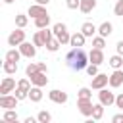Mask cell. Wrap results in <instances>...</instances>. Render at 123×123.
Listing matches in <instances>:
<instances>
[{
  "instance_id": "obj_1",
  "label": "cell",
  "mask_w": 123,
  "mask_h": 123,
  "mask_svg": "<svg viewBox=\"0 0 123 123\" xmlns=\"http://www.w3.org/2000/svg\"><path fill=\"white\" fill-rule=\"evenodd\" d=\"M65 63H67V67L73 69V71H83V69H86V65L90 63V60H88V54H86L83 48H73V50L67 52Z\"/></svg>"
},
{
  "instance_id": "obj_2",
  "label": "cell",
  "mask_w": 123,
  "mask_h": 123,
  "mask_svg": "<svg viewBox=\"0 0 123 123\" xmlns=\"http://www.w3.org/2000/svg\"><path fill=\"white\" fill-rule=\"evenodd\" d=\"M52 31H54V37L62 42V46L63 44H69V40H71V35L67 33V27H65V23H56L54 27H52Z\"/></svg>"
},
{
  "instance_id": "obj_3",
  "label": "cell",
  "mask_w": 123,
  "mask_h": 123,
  "mask_svg": "<svg viewBox=\"0 0 123 123\" xmlns=\"http://www.w3.org/2000/svg\"><path fill=\"white\" fill-rule=\"evenodd\" d=\"M21 42H25V31H23L21 27H17L15 31L10 33V37H8V44H10V46H19Z\"/></svg>"
},
{
  "instance_id": "obj_4",
  "label": "cell",
  "mask_w": 123,
  "mask_h": 123,
  "mask_svg": "<svg viewBox=\"0 0 123 123\" xmlns=\"http://www.w3.org/2000/svg\"><path fill=\"white\" fill-rule=\"evenodd\" d=\"M98 100H100V104H104V106H111V104H115V94L110 92V90L104 86V88L98 90Z\"/></svg>"
},
{
  "instance_id": "obj_5",
  "label": "cell",
  "mask_w": 123,
  "mask_h": 123,
  "mask_svg": "<svg viewBox=\"0 0 123 123\" xmlns=\"http://www.w3.org/2000/svg\"><path fill=\"white\" fill-rule=\"evenodd\" d=\"M17 98H15V94L13 96H10V94H0V108H4V110H13L15 106H17Z\"/></svg>"
},
{
  "instance_id": "obj_6",
  "label": "cell",
  "mask_w": 123,
  "mask_h": 123,
  "mask_svg": "<svg viewBox=\"0 0 123 123\" xmlns=\"http://www.w3.org/2000/svg\"><path fill=\"white\" fill-rule=\"evenodd\" d=\"M77 108L85 117H92V110H94L92 100H77Z\"/></svg>"
},
{
  "instance_id": "obj_7",
  "label": "cell",
  "mask_w": 123,
  "mask_h": 123,
  "mask_svg": "<svg viewBox=\"0 0 123 123\" xmlns=\"http://www.w3.org/2000/svg\"><path fill=\"white\" fill-rule=\"evenodd\" d=\"M19 52L25 56V58H35L37 56V46H35V42H21L19 44Z\"/></svg>"
},
{
  "instance_id": "obj_8",
  "label": "cell",
  "mask_w": 123,
  "mask_h": 123,
  "mask_svg": "<svg viewBox=\"0 0 123 123\" xmlns=\"http://www.w3.org/2000/svg\"><path fill=\"white\" fill-rule=\"evenodd\" d=\"M106 85H110V77H108L106 73H98V75L92 77V88H94V90H100V88H104Z\"/></svg>"
},
{
  "instance_id": "obj_9",
  "label": "cell",
  "mask_w": 123,
  "mask_h": 123,
  "mask_svg": "<svg viewBox=\"0 0 123 123\" xmlns=\"http://www.w3.org/2000/svg\"><path fill=\"white\" fill-rule=\"evenodd\" d=\"M48 98H50L54 104H65V102H67V92H63V90H60V88H54V90L48 92Z\"/></svg>"
},
{
  "instance_id": "obj_10",
  "label": "cell",
  "mask_w": 123,
  "mask_h": 123,
  "mask_svg": "<svg viewBox=\"0 0 123 123\" xmlns=\"http://www.w3.org/2000/svg\"><path fill=\"white\" fill-rule=\"evenodd\" d=\"M15 90V81L12 77H4V81L0 83V94H10Z\"/></svg>"
},
{
  "instance_id": "obj_11",
  "label": "cell",
  "mask_w": 123,
  "mask_h": 123,
  "mask_svg": "<svg viewBox=\"0 0 123 123\" xmlns=\"http://www.w3.org/2000/svg\"><path fill=\"white\" fill-rule=\"evenodd\" d=\"M123 85V69H113V73L110 75V86L117 88Z\"/></svg>"
},
{
  "instance_id": "obj_12",
  "label": "cell",
  "mask_w": 123,
  "mask_h": 123,
  "mask_svg": "<svg viewBox=\"0 0 123 123\" xmlns=\"http://www.w3.org/2000/svg\"><path fill=\"white\" fill-rule=\"evenodd\" d=\"M44 13H48V12H46V6H42V4H33V6H29V12H27V15H31L33 19H37Z\"/></svg>"
},
{
  "instance_id": "obj_13",
  "label": "cell",
  "mask_w": 123,
  "mask_h": 123,
  "mask_svg": "<svg viewBox=\"0 0 123 123\" xmlns=\"http://www.w3.org/2000/svg\"><path fill=\"white\" fill-rule=\"evenodd\" d=\"M85 40H86V37L83 35V31H77V33H73V35H71L69 44H71L73 48H83V46H85Z\"/></svg>"
},
{
  "instance_id": "obj_14",
  "label": "cell",
  "mask_w": 123,
  "mask_h": 123,
  "mask_svg": "<svg viewBox=\"0 0 123 123\" xmlns=\"http://www.w3.org/2000/svg\"><path fill=\"white\" fill-rule=\"evenodd\" d=\"M88 60H90V63H96V65L104 63V52H102V48H92L88 52Z\"/></svg>"
},
{
  "instance_id": "obj_15",
  "label": "cell",
  "mask_w": 123,
  "mask_h": 123,
  "mask_svg": "<svg viewBox=\"0 0 123 123\" xmlns=\"http://www.w3.org/2000/svg\"><path fill=\"white\" fill-rule=\"evenodd\" d=\"M29 79H31V83H33V85H37V86H44V85L48 83V77H46V73H44V71H38V73L31 75Z\"/></svg>"
},
{
  "instance_id": "obj_16",
  "label": "cell",
  "mask_w": 123,
  "mask_h": 123,
  "mask_svg": "<svg viewBox=\"0 0 123 123\" xmlns=\"http://www.w3.org/2000/svg\"><path fill=\"white\" fill-rule=\"evenodd\" d=\"M81 31H83V35H85V37H94V33H98V27H96L94 23L86 21V23H83V25H81Z\"/></svg>"
},
{
  "instance_id": "obj_17",
  "label": "cell",
  "mask_w": 123,
  "mask_h": 123,
  "mask_svg": "<svg viewBox=\"0 0 123 123\" xmlns=\"http://www.w3.org/2000/svg\"><path fill=\"white\" fill-rule=\"evenodd\" d=\"M42 86H37V85H33L31 86V90H29V100L31 102H40L42 100V90H40Z\"/></svg>"
},
{
  "instance_id": "obj_18",
  "label": "cell",
  "mask_w": 123,
  "mask_h": 123,
  "mask_svg": "<svg viewBox=\"0 0 123 123\" xmlns=\"http://www.w3.org/2000/svg\"><path fill=\"white\" fill-rule=\"evenodd\" d=\"M111 33H113V25H111L110 21H104V23L98 27V35H100V37H104V38H106V37H110Z\"/></svg>"
},
{
  "instance_id": "obj_19",
  "label": "cell",
  "mask_w": 123,
  "mask_h": 123,
  "mask_svg": "<svg viewBox=\"0 0 123 123\" xmlns=\"http://www.w3.org/2000/svg\"><path fill=\"white\" fill-rule=\"evenodd\" d=\"M94 8H96V0H81L79 10H81L83 13H90Z\"/></svg>"
},
{
  "instance_id": "obj_20",
  "label": "cell",
  "mask_w": 123,
  "mask_h": 123,
  "mask_svg": "<svg viewBox=\"0 0 123 123\" xmlns=\"http://www.w3.org/2000/svg\"><path fill=\"white\" fill-rule=\"evenodd\" d=\"M2 69H4L6 75H13V73L17 71V62H10V60H6V62L2 63Z\"/></svg>"
},
{
  "instance_id": "obj_21",
  "label": "cell",
  "mask_w": 123,
  "mask_h": 123,
  "mask_svg": "<svg viewBox=\"0 0 123 123\" xmlns=\"http://www.w3.org/2000/svg\"><path fill=\"white\" fill-rule=\"evenodd\" d=\"M108 63H110L113 69H123V56H121V54H115V56H111V58L108 60Z\"/></svg>"
},
{
  "instance_id": "obj_22",
  "label": "cell",
  "mask_w": 123,
  "mask_h": 123,
  "mask_svg": "<svg viewBox=\"0 0 123 123\" xmlns=\"http://www.w3.org/2000/svg\"><path fill=\"white\" fill-rule=\"evenodd\" d=\"M48 25H50V15H48V13H44V15H40V17L35 19V27H37V29H44V27H48Z\"/></svg>"
},
{
  "instance_id": "obj_23",
  "label": "cell",
  "mask_w": 123,
  "mask_h": 123,
  "mask_svg": "<svg viewBox=\"0 0 123 123\" xmlns=\"http://www.w3.org/2000/svg\"><path fill=\"white\" fill-rule=\"evenodd\" d=\"M104 104H94V110H92V119L94 121H100L104 117Z\"/></svg>"
},
{
  "instance_id": "obj_24",
  "label": "cell",
  "mask_w": 123,
  "mask_h": 123,
  "mask_svg": "<svg viewBox=\"0 0 123 123\" xmlns=\"http://www.w3.org/2000/svg\"><path fill=\"white\" fill-rule=\"evenodd\" d=\"M60 46H62V42H60L56 37H52V38L46 42V46H44V48H46L48 52H58V48H60Z\"/></svg>"
},
{
  "instance_id": "obj_25",
  "label": "cell",
  "mask_w": 123,
  "mask_h": 123,
  "mask_svg": "<svg viewBox=\"0 0 123 123\" xmlns=\"http://www.w3.org/2000/svg\"><path fill=\"white\" fill-rule=\"evenodd\" d=\"M2 119L4 121H10V123H15L19 117H17V111H15V108L13 110H6L4 111V115H2Z\"/></svg>"
},
{
  "instance_id": "obj_26",
  "label": "cell",
  "mask_w": 123,
  "mask_h": 123,
  "mask_svg": "<svg viewBox=\"0 0 123 123\" xmlns=\"http://www.w3.org/2000/svg\"><path fill=\"white\" fill-rule=\"evenodd\" d=\"M77 100H92V92H90V88H86V86L79 88V92H77Z\"/></svg>"
},
{
  "instance_id": "obj_27",
  "label": "cell",
  "mask_w": 123,
  "mask_h": 123,
  "mask_svg": "<svg viewBox=\"0 0 123 123\" xmlns=\"http://www.w3.org/2000/svg\"><path fill=\"white\" fill-rule=\"evenodd\" d=\"M21 56H23V54H21L19 50H15V48H12V50L6 52V60H10V62H19Z\"/></svg>"
},
{
  "instance_id": "obj_28",
  "label": "cell",
  "mask_w": 123,
  "mask_h": 123,
  "mask_svg": "<svg viewBox=\"0 0 123 123\" xmlns=\"http://www.w3.org/2000/svg\"><path fill=\"white\" fill-rule=\"evenodd\" d=\"M27 23H29V17H27L25 13H17V15H15V27H21V29H23Z\"/></svg>"
},
{
  "instance_id": "obj_29",
  "label": "cell",
  "mask_w": 123,
  "mask_h": 123,
  "mask_svg": "<svg viewBox=\"0 0 123 123\" xmlns=\"http://www.w3.org/2000/svg\"><path fill=\"white\" fill-rule=\"evenodd\" d=\"M38 33H40V37H42V40H44V46H46V42L54 37V31H50L48 27H44V29H38Z\"/></svg>"
},
{
  "instance_id": "obj_30",
  "label": "cell",
  "mask_w": 123,
  "mask_h": 123,
  "mask_svg": "<svg viewBox=\"0 0 123 123\" xmlns=\"http://www.w3.org/2000/svg\"><path fill=\"white\" fill-rule=\"evenodd\" d=\"M37 119H38V123H50V121H52V115H50L46 110H40L38 115H37Z\"/></svg>"
},
{
  "instance_id": "obj_31",
  "label": "cell",
  "mask_w": 123,
  "mask_h": 123,
  "mask_svg": "<svg viewBox=\"0 0 123 123\" xmlns=\"http://www.w3.org/2000/svg\"><path fill=\"white\" fill-rule=\"evenodd\" d=\"M92 46H94V48H104V46H106V38L100 37V35H98V37H92Z\"/></svg>"
},
{
  "instance_id": "obj_32",
  "label": "cell",
  "mask_w": 123,
  "mask_h": 123,
  "mask_svg": "<svg viewBox=\"0 0 123 123\" xmlns=\"http://www.w3.org/2000/svg\"><path fill=\"white\" fill-rule=\"evenodd\" d=\"M40 69H38V63H29L27 67H25V73H27V77H31V75H35V73H38Z\"/></svg>"
},
{
  "instance_id": "obj_33",
  "label": "cell",
  "mask_w": 123,
  "mask_h": 123,
  "mask_svg": "<svg viewBox=\"0 0 123 123\" xmlns=\"http://www.w3.org/2000/svg\"><path fill=\"white\" fill-rule=\"evenodd\" d=\"M31 85H33V83H31V79H19V81H17V86H19V88H23V90H27V92L31 90Z\"/></svg>"
},
{
  "instance_id": "obj_34",
  "label": "cell",
  "mask_w": 123,
  "mask_h": 123,
  "mask_svg": "<svg viewBox=\"0 0 123 123\" xmlns=\"http://www.w3.org/2000/svg\"><path fill=\"white\" fill-rule=\"evenodd\" d=\"M13 94H15V98H17V100H25V98H29V92H27V90H23V88H19V86L13 90Z\"/></svg>"
},
{
  "instance_id": "obj_35",
  "label": "cell",
  "mask_w": 123,
  "mask_h": 123,
  "mask_svg": "<svg viewBox=\"0 0 123 123\" xmlns=\"http://www.w3.org/2000/svg\"><path fill=\"white\" fill-rule=\"evenodd\" d=\"M113 13L119 15V17H123V0H117V2H115V6H113Z\"/></svg>"
},
{
  "instance_id": "obj_36",
  "label": "cell",
  "mask_w": 123,
  "mask_h": 123,
  "mask_svg": "<svg viewBox=\"0 0 123 123\" xmlns=\"http://www.w3.org/2000/svg\"><path fill=\"white\" fill-rule=\"evenodd\" d=\"M86 73H88L90 77L98 75V65H96V63H88V65H86Z\"/></svg>"
},
{
  "instance_id": "obj_37",
  "label": "cell",
  "mask_w": 123,
  "mask_h": 123,
  "mask_svg": "<svg viewBox=\"0 0 123 123\" xmlns=\"http://www.w3.org/2000/svg\"><path fill=\"white\" fill-rule=\"evenodd\" d=\"M33 42H35V46H44V40H42V37H40L38 31L33 35Z\"/></svg>"
},
{
  "instance_id": "obj_38",
  "label": "cell",
  "mask_w": 123,
  "mask_h": 123,
  "mask_svg": "<svg viewBox=\"0 0 123 123\" xmlns=\"http://www.w3.org/2000/svg\"><path fill=\"white\" fill-rule=\"evenodd\" d=\"M65 6H67L69 10H77V8L81 6V0H65Z\"/></svg>"
},
{
  "instance_id": "obj_39",
  "label": "cell",
  "mask_w": 123,
  "mask_h": 123,
  "mask_svg": "<svg viewBox=\"0 0 123 123\" xmlns=\"http://www.w3.org/2000/svg\"><path fill=\"white\" fill-rule=\"evenodd\" d=\"M115 106L123 110V94H117V96H115Z\"/></svg>"
},
{
  "instance_id": "obj_40",
  "label": "cell",
  "mask_w": 123,
  "mask_h": 123,
  "mask_svg": "<svg viewBox=\"0 0 123 123\" xmlns=\"http://www.w3.org/2000/svg\"><path fill=\"white\" fill-rule=\"evenodd\" d=\"M111 121H113V123H123V113H115V115L111 117Z\"/></svg>"
},
{
  "instance_id": "obj_41",
  "label": "cell",
  "mask_w": 123,
  "mask_h": 123,
  "mask_svg": "<svg viewBox=\"0 0 123 123\" xmlns=\"http://www.w3.org/2000/svg\"><path fill=\"white\" fill-rule=\"evenodd\" d=\"M115 52H117V54H121V56H123V38H121V40H119V42H117V44H115Z\"/></svg>"
},
{
  "instance_id": "obj_42",
  "label": "cell",
  "mask_w": 123,
  "mask_h": 123,
  "mask_svg": "<svg viewBox=\"0 0 123 123\" xmlns=\"http://www.w3.org/2000/svg\"><path fill=\"white\" fill-rule=\"evenodd\" d=\"M38 69H40V71H44V73H48V67H46V63H42V62L38 63Z\"/></svg>"
},
{
  "instance_id": "obj_43",
  "label": "cell",
  "mask_w": 123,
  "mask_h": 123,
  "mask_svg": "<svg viewBox=\"0 0 123 123\" xmlns=\"http://www.w3.org/2000/svg\"><path fill=\"white\" fill-rule=\"evenodd\" d=\"M35 2H37V4H42V6H48V4H50V0H35Z\"/></svg>"
},
{
  "instance_id": "obj_44",
  "label": "cell",
  "mask_w": 123,
  "mask_h": 123,
  "mask_svg": "<svg viewBox=\"0 0 123 123\" xmlns=\"http://www.w3.org/2000/svg\"><path fill=\"white\" fill-rule=\"evenodd\" d=\"M35 121H38V119H35V117H27L25 119V123H35Z\"/></svg>"
},
{
  "instance_id": "obj_45",
  "label": "cell",
  "mask_w": 123,
  "mask_h": 123,
  "mask_svg": "<svg viewBox=\"0 0 123 123\" xmlns=\"http://www.w3.org/2000/svg\"><path fill=\"white\" fill-rule=\"evenodd\" d=\"M15 0H4V4H13Z\"/></svg>"
}]
</instances>
